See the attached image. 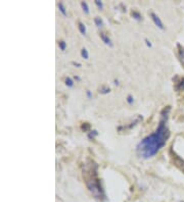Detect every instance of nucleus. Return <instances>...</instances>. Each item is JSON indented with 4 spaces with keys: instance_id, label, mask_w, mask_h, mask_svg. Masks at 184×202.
Masks as SVG:
<instances>
[{
    "instance_id": "23",
    "label": "nucleus",
    "mask_w": 184,
    "mask_h": 202,
    "mask_svg": "<svg viewBox=\"0 0 184 202\" xmlns=\"http://www.w3.org/2000/svg\"><path fill=\"white\" fill-rule=\"evenodd\" d=\"M74 79L77 80V81H80V80H81V79H80V77H78V76H75V77H74Z\"/></svg>"
},
{
    "instance_id": "22",
    "label": "nucleus",
    "mask_w": 184,
    "mask_h": 202,
    "mask_svg": "<svg viewBox=\"0 0 184 202\" xmlns=\"http://www.w3.org/2000/svg\"><path fill=\"white\" fill-rule=\"evenodd\" d=\"M72 64H74V66H76L77 67H80V66H81V64H80V63H78V62H75V61H73V62H72Z\"/></svg>"
},
{
    "instance_id": "3",
    "label": "nucleus",
    "mask_w": 184,
    "mask_h": 202,
    "mask_svg": "<svg viewBox=\"0 0 184 202\" xmlns=\"http://www.w3.org/2000/svg\"><path fill=\"white\" fill-rule=\"evenodd\" d=\"M150 16L151 17V19H153V22H155V25L158 28H160L161 30H164L165 29V27H164V24L163 22H162V19H160V16H158L156 13H155V12H150Z\"/></svg>"
},
{
    "instance_id": "17",
    "label": "nucleus",
    "mask_w": 184,
    "mask_h": 202,
    "mask_svg": "<svg viewBox=\"0 0 184 202\" xmlns=\"http://www.w3.org/2000/svg\"><path fill=\"white\" fill-rule=\"evenodd\" d=\"M126 101H127V103L128 104H133V102H134V98H133V96L132 95H128L127 96V98H126Z\"/></svg>"
},
{
    "instance_id": "1",
    "label": "nucleus",
    "mask_w": 184,
    "mask_h": 202,
    "mask_svg": "<svg viewBox=\"0 0 184 202\" xmlns=\"http://www.w3.org/2000/svg\"><path fill=\"white\" fill-rule=\"evenodd\" d=\"M171 110V106H167L161 112V119L159 123L158 129L156 132L143 138L136 146L137 155L141 158L148 159L155 156L159 151L163 148L167 143V140L170 137V131L167 127V121L169 118V112Z\"/></svg>"
},
{
    "instance_id": "4",
    "label": "nucleus",
    "mask_w": 184,
    "mask_h": 202,
    "mask_svg": "<svg viewBox=\"0 0 184 202\" xmlns=\"http://www.w3.org/2000/svg\"><path fill=\"white\" fill-rule=\"evenodd\" d=\"M174 88L177 91H182L184 90V78H179V81H175L174 80Z\"/></svg>"
},
{
    "instance_id": "16",
    "label": "nucleus",
    "mask_w": 184,
    "mask_h": 202,
    "mask_svg": "<svg viewBox=\"0 0 184 202\" xmlns=\"http://www.w3.org/2000/svg\"><path fill=\"white\" fill-rule=\"evenodd\" d=\"M98 135L97 131H95V130H93V131H90V133L88 134V138L92 140V139H94V137H96Z\"/></svg>"
},
{
    "instance_id": "15",
    "label": "nucleus",
    "mask_w": 184,
    "mask_h": 202,
    "mask_svg": "<svg viewBox=\"0 0 184 202\" xmlns=\"http://www.w3.org/2000/svg\"><path fill=\"white\" fill-rule=\"evenodd\" d=\"M64 82H66V85H67V86L70 87V88H72V87L74 86V81H73V79L69 78V77L66 79V81H64Z\"/></svg>"
},
{
    "instance_id": "9",
    "label": "nucleus",
    "mask_w": 184,
    "mask_h": 202,
    "mask_svg": "<svg viewBox=\"0 0 184 202\" xmlns=\"http://www.w3.org/2000/svg\"><path fill=\"white\" fill-rule=\"evenodd\" d=\"M78 28H79V31H80V33L82 35H85L86 34V27H85V25H84L83 22H79Z\"/></svg>"
},
{
    "instance_id": "6",
    "label": "nucleus",
    "mask_w": 184,
    "mask_h": 202,
    "mask_svg": "<svg viewBox=\"0 0 184 202\" xmlns=\"http://www.w3.org/2000/svg\"><path fill=\"white\" fill-rule=\"evenodd\" d=\"M175 165L179 168L180 171H182L184 173V160L181 158H179V157H176L175 158Z\"/></svg>"
},
{
    "instance_id": "5",
    "label": "nucleus",
    "mask_w": 184,
    "mask_h": 202,
    "mask_svg": "<svg viewBox=\"0 0 184 202\" xmlns=\"http://www.w3.org/2000/svg\"><path fill=\"white\" fill-rule=\"evenodd\" d=\"M99 37H100V39L103 41L104 44L108 45V46H111V47L113 46V43H111V39H109V37L108 36V35H105L104 33H100V34H99Z\"/></svg>"
},
{
    "instance_id": "20",
    "label": "nucleus",
    "mask_w": 184,
    "mask_h": 202,
    "mask_svg": "<svg viewBox=\"0 0 184 202\" xmlns=\"http://www.w3.org/2000/svg\"><path fill=\"white\" fill-rule=\"evenodd\" d=\"M180 57H181V59H182V60H184V48H181L180 49Z\"/></svg>"
},
{
    "instance_id": "7",
    "label": "nucleus",
    "mask_w": 184,
    "mask_h": 202,
    "mask_svg": "<svg viewBox=\"0 0 184 202\" xmlns=\"http://www.w3.org/2000/svg\"><path fill=\"white\" fill-rule=\"evenodd\" d=\"M94 24H95V26L97 27V28H101V27L103 26L102 19H101L100 17H98V16L94 17Z\"/></svg>"
},
{
    "instance_id": "18",
    "label": "nucleus",
    "mask_w": 184,
    "mask_h": 202,
    "mask_svg": "<svg viewBox=\"0 0 184 202\" xmlns=\"http://www.w3.org/2000/svg\"><path fill=\"white\" fill-rule=\"evenodd\" d=\"M94 3L96 4V6H97L99 9H102L103 8V3L101 1H99V0H95V1H94Z\"/></svg>"
},
{
    "instance_id": "11",
    "label": "nucleus",
    "mask_w": 184,
    "mask_h": 202,
    "mask_svg": "<svg viewBox=\"0 0 184 202\" xmlns=\"http://www.w3.org/2000/svg\"><path fill=\"white\" fill-rule=\"evenodd\" d=\"M58 9H59V11L61 12V13H63V16H67V10H66V7H64V3H58Z\"/></svg>"
},
{
    "instance_id": "19",
    "label": "nucleus",
    "mask_w": 184,
    "mask_h": 202,
    "mask_svg": "<svg viewBox=\"0 0 184 202\" xmlns=\"http://www.w3.org/2000/svg\"><path fill=\"white\" fill-rule=\"evenodd\" d=\"M144 41H145V44H146V46H147V47H150V48L153 47V44H151V42L148 39H144Z\"/></svg>"
},
{
    "instance_id": "2",
    "label": "nucleus",
    "mask_w": 184,
    "mask_h": 202,
    "mask_svg": "<svg viewBox=\"0 0 184 202\" xmlns=\"http://www.w3.org/2000/svg\"><path fill=\"white\" fill-rule=\"evenodd\" d=\"M96 168L93 169V168H89L90 173L87 174L86 171H84L83 177L85 176L86 185H87V187H88L89 191L92 193V195L95 197L96 199H103L104 198V192L102 190V188H101L100 181H99L97 173H96Z\"/></svg>"
},
{
    "instance_id": "10",
    "label": "nucleus",
    "mask_w": 184,
    "mask_h": 202,
    "mask_svg": "<svg viewBox=\"0 0 184 202\" xmlns=\"http://www.w3.org/2000/svg\"><path fill=\"white\" fill-rule=\"evenodd\" d=\"M81 6H82V9H83V11L85 12L86 14H88L89 13V6H88V4H87L86 2L82 1L81 2Z\"/></svg>"
},
{
    "instance_id": "21",
    "label": "nucleus",
    "mask_w": 184,
    "mask_h": 202,
    "mask_svg": "<svg viewBox=\"0 0 184 202\" xmlns=\"http://www.w3.org/2000/svg\"><path fill=\"white\" fill-rule=\"evenodd\" d=\"M86 95H87V97H88V99H91L92 98V94H91V91H87L86 92Z\"/></svg>"
},
{
    "instance_id": "8",
    "label": "nucleus",
    "mask_w": 184,
    "mask_h": 202,
    "mask_svg": "<svg viewBox=\"0 0 184 202\" xmlns=\"http://www.w3.org/2000/svg\"><path fill=\"white\" fill-rule=\"evenodd\" d=\"M131 16H132L133 19H136V21H141V19H142V16H141L138 11H132L131 12Z\"/></svg>"
},
{
    "instance_id": "13",
    "label": "nucleus",
    "mask_w": 184,
    "mask_h": 202,
    "mask_svg": "<svg viewBox=\"0 0 184 202\" xmlns=\"http://www.w3.org/2000/svg\"><path fill=\"white\" fill-rule=\"evenodd\" d=\"M81 55L83 57L84 59H88L89 58V53H88V50H87L86 48H83L81 50Z\"/></svg>"
},
{
    "instance_id": "25",
    "label": "nucleus",
    "mask_w": 184,
    "mask_h": 202,
    "mask_svg": "<svg viewBox=\"0 0 184 202\" xmlns=\"http://www.w3.org/2000/svg\"><path fill=\"white\" fill-rule=\"evenodd\" d=\"M181 202H184V201H181Z\"/></svg>"
},
{
    "instance_id": "24",
    "label": "nucleus",
    "mask_w": 184,
    "mask_h": 202,
    "mask_svg": "<svg viewBox=\"0 0 184 202\" xmlns=\"http://www.w3.org/2000/svg\"><path fill=\"white\" fill-rule=\"evenodd\" d=\"M115 84H116V85H119V81H117V80H115Z\"/></svg>"
},
{
    "instance_id": "12",
    "label": "nucleus",
    "mask_w": 184,
    "mask_h": 202,
    "mask_svg": "<svg viewBox=\"0 0 184 202\" xmlns=\"http://www.w3.org/2000/svg\"><path fill=\"white\" fill-rule=\"evenodd\" d=\"M109 92H111V88L109 87H106V86H104V87H102L100 90H99V93L100 94H108Z\"/></svg>"
},
{
    "instance_id": "14",
    "label": "nucleus",
    "mask_w": 184,
    "mask_h": 202,
    "mask_svg": "<svg viewBox=\"0 0 184 202\" xmlns=\"http://www.w3.org/2000/svg\"><path fill=\"white\" fill-rule=\"evenodd\" d=\"M58 47H59V49H61V51H64V50H66V48H67V43L61 40V41L58 42Z\"/></svg>"
}]
</instances>
